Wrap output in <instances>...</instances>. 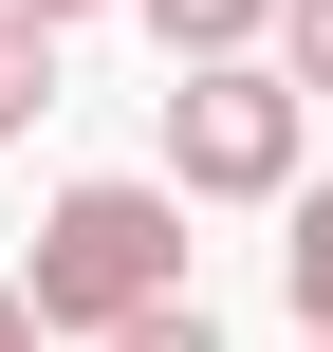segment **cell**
<instances>
[{
  "label": "cell",
  "mask_w": 333,
  "mask_h": 352,
  "mask_svg": "<svg viewBox=\"0 0 333 352\" xmlns=\"http://www.w3.org/2000/svg\"><path fill=\"white\" fill-rule=\"evenodd\" d=\"M19 297H37V334H111V316L185 297V186H167V167H93V186H56Z\"/></svg>",
  "instance_id": "obj_1"
},
{
  "label": "cell",
  "mask_w": 333,
  "mask_h": 352,
  "mask_svg": "<svg viewBox=\"0 0 333 352\" xmlns=\"http://www.w3.org/2000/svg\"><path fill=\"white\" fill-rule=\"evenodd\" d=\"M297 148H315V93L278 74V37H241V56H167V186H185V204H278Z\"/></svg>",
  "instance_id": "obj_2"
},
{
  "label": "cell",
  "mask_w": 333,
  "mask_h": 352,
  "mask_svg": "<svg viewBox=\"0 0 333 352\" xmlns=\"http://www.w3.org/2000/svg\"><path fill=\"white\" fill-rule=\"evenodd\" d=\"M278 297L297 334H333V186H278Z\"/></svg>",
  "instance_id": "obj_3"
},
{
  "label": "cell",
  "mask_w": 333,
  "mask_h": 352,
  "mask_svg": "<svg viewBox=\"0 0 333 352\" xmlns=\"http://www.w3.org/2000/svg\"><path fill=\"white\" fill-rule=\"evenodd\" d=\"M167 56H241V37H278V0H130Z\"/></svg>",
  "instance_id": "obj_4"
},
{
  "label": "cell",
  "mask_w": 333,
  "mask_h": 352,
  "mask_svg": "<svg viewBox=\"0 0 333 352\" xmlns=\"http://www.w3.org/2000/svg\"><path fill=\"white\" fill-rule=\"evenodd\" d=\"M37 111H56V19L0 0V130H37Z\"/></svg>",
  "instance_id": "obj_5"
},
{
  "label": "cell",
  "mask_w": 333,
  "mask_h": 352,
  "mask_svg": "<svg viewBox=\"0 0 333 352\" xmlns=\"http://www.w3.org/2000/svg\"><path fill=\"white\" fill-rule=\"evenodd\" d=\"M93 352H222V334H204V297H148V316H111Z\"/></svg>",
  "instance_id": "obj_6"
},
{
  "label": "cell",
  "mask_w": 333,
  "mask_h": 352,
  "mask_svg": "<svg viewBox=\"0 0 333 352\" xmlns=\"http://www.w3.org/2000/svg\"><path fill=\"white\" fill-rule=\"evenodd\" d=\"M278 74H297V93H333V0H278Z\"/></svg>",
  "instance_id": "obj_7"
},
{
  "label": "cell",
  "mask_w": 333,
  "mask_h": 352,
  "mask_svg": "<svg viewBox=\"0 0 333 352\" xmlns=\"http://www.w3.org/2000/svg\"><path fill=\"white\" fill-rule=\"evenodd\" d=\"M0 352H56V334H37V297H19V278H0Z\"/></svg>",
  "instance_id": "obj_8"
},
{
  "label": "cell",
  "mask_w": 333,
  "mask_h": 352,
  "mask_svg": "<svg viewBox=\"0 0 333 352\" xmlns=\"http://www.w3.org/2000/svg\"><path fill=\"white\" fill-rule=\"evenodd\" d=\"M19 19H93V0H19Z\"/></svg>",
  "instance_id": "obj_9"
}]
</instances>
